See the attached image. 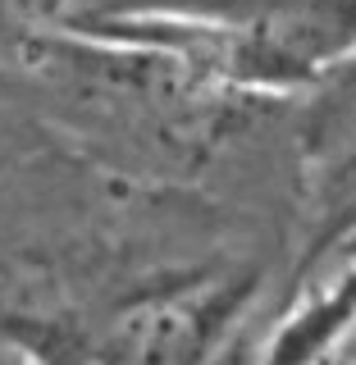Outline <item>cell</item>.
<instances>
[{
  "mask_svg": "<svg viewBox=\"0 0 356 365\" xmlns=\"http://www.w3.org/2000/svg\"><path fill=\"white\" fill-rule=\"evenodd\" d=\"M352 233H356V197H352L347 205H342L334 220H325V224H320L311 237H306V251H302V260H297V269H302V265H311L320 251H329L334 242H342V237H352Z\"/></svg>",
  "mask_w": 356,
  "mask_h": 365,
  "instance_id": "2",
  "label": "cell"
},
{
  "mask_svg": "<svg viewBox=\"0 0 356 365\" xmlns=\"http://www.w3.org/2000/svg\"><path fill=\"white\" fill-rule=\"evenodd\" d=\"M306 365H356V297L342 311V319L334 324V334L320 342V351Z\"/></svg>",
  "mask_w": 356,
  "mask_h": 365,
  "instance_id": "1",
  "label": "cell"
}]
</instances>
